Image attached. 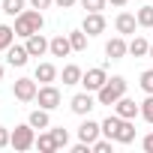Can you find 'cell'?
Instances as JSON below:
<instances>
[{"mask_svg": "<svg viewBox=\"0 0 153 153\" xmlns=\"http://www.w3.org/2000/svg\"><path fill=\"white\" fill-rule=\"evenodd\" d=\"M42 24H45V18H42L39 9H24L21 15H15V36H24L27 39V36L39 33Z\"/></svg>", "mask_w": 153, "mask_h": 153, "instance_id": "obj_1", "label": "cell"}, {"mask_svg": "<svg viewBox=\"0 0 153 153\" xmlns=\"http://www.w3.org/2000/svg\"><path fill=\"white\" fill-rule=\"evenodd\" d=\"M120 96H126V78H123V75H114V78H108V81L96 90L99 105H114Z\"/></svg>", "mask_w": 153, "mask_h": 153, "instance_id": "obj_2", "label": "cell"}, {"mask_svg": "<svg viewBox=\"0 0 153 153\" xmlns=\"http://www.w3.org/2000/svg\"><path fill=\"white\" fill-rule=\"evenodd\" d=\"M9 147H15L18 153H24V150L36 147V135H33V126H30V123H21V126H15V129H12V144H9Z\"/></svg>", "mask_w": 153, "mask_h": 153, "instance_id": "obj_3", "label": "cell"}, {"mask_svg": "<svg viewBox=\"0 0 153 153\" xmlns=\"http://www.w3.org/2000/svg\"><path fill=\"white\" fill-rule=\"evenodd\" d=\"M12 93H15V99H18V102H33V99H36V93H39L36 78H18V81H15V87H12Z\"/></svg>", "mask_w": 153, "mask_h": 153, "instance_id": "obj_4", "label": "cell"}, {"mask_svg": "<svg viewBox=\"0 0 153 153\" xmlns=\"http://www.w3.org/2000/svg\"><path fill=\"white\" fill-rule=\"evenodd\" d=\"M36 102H39V108L54 111V108L60 105V90H57L54 84H42V87H39V93H36Z\"/></svg>", "mask_w": 153, "mask_h": 153, "instance_id": "obj_5", "label": "cell"}, {"mask_svg": "<svg viewBox=\"0 0 153 153\" xmlns=\"http://www.w3.org/2000/svg\"><path fill=\"white\" fill-rule=\"evenodd\" d=\"M105 81H108V75H105V69H102V66L87 69V72L81 75V84H84V90H90V93H96V90H99Z\"/></svg>", "mask_w": 153, "mask_h": 153, "instance_id": "obj_6", "label": "cell"}, {"mask_svg": "<svg viewBox=\"0 0 153 153\" xmlns=\"http://www.w3.org/2000/svg\"><path fill=\"white\" fill-rule=\"evenodd\" d=\"M81 30H84L87 36H99V33H105V18H102V12H87Z\"/></svg>", "mask_w": 153, "mask_h": 153, "instance_id": "obj_7", "label": "cell"}, {"mask_svg": "<svg viewBox=\"0 0 153 153\" xmlns=\"http://www.w3.org/2000/svg\"><path fill=\"white\" fill-rule=\"evenodd\" d=\"M126 54H129V45L123 42V36H114V39L105 42V57L108 60H123Z\"/></svg>", "mask_w": 153, "mask_h": 153, "instance_id": "obj_8", "label": "cell"}, {"mask_svg": "<svg viewBox=\"0 0 153 153\" xmlns=\"http://www.w3.org/2000/svg\"><path fill=\"white\" fill-rule=\"evenodd\" d=\"M114 105H117V114L126 117V120H135V114H141V105H138L135 99H129V96H120Z\"/></svg>", "mask_w": 153, "mask_h": 153, "instance_id": "obj_9", "label": "cell"}, {"mask_svg": "<svg viewBox=\"0 0 153 153\" xmlns=\"http://www.w3.org/2000/svg\"><path fill=\"white\" fill-rule=\"evenodd\" d=\"M99 132H102V123H96V120H84V123L78 126V138L87 141L90 147H93V141L99 138Z\"/></svg>", "mask_w": 153, "mask_h": 153, "instance_id": "obj_10", "label": "cell"}, {"mask_svg": "<svg viewBox=\"0 0 153 153\" xmlns=\"http://www.w3.org/2000/svg\"><path fill=\"white\" fill-rule=\"evenodd\" d=\"M69 108H72L75 114H81V117H84V114L93 108V96H90V90H87V93H75L72 102H69Z\"/></svg>", "mask_w": 153, "mask_h": 153, "instance_id": "obj_11", "label": "cell"}, {"mask_svg": "<svg viewBox=\"0 0 153 153\" xmlns=\"http://www.w3.org/2000/svg\"><path fill=\"white\" fill-rule=\"evenodd\" d=\"M48 39L42 36V33H33V36H27V51H30V57H42L45 51H48Z\"/></svg>", "mask_w": 153, "mask_h": 153, "instance_id": "obj_12", "label": "cell"}, {"mask_svg": "<svg viewBox=\"0 0 153 153\" xmlns=\"http://www.w3.org/2000/svg\"><path fill=\"white\" fill-rule=\"evenodd\" d=\"M27 57H30L27 45H9V48H6V60H9V66H24Z\"/></svg>", "mask_w": 153, "mask_h": 153, "instance_id": "obj_13", "label": "cell"}, {"mask_svg": "<svg viewBox=\"0 0 153 153\" xmlns=\"http://www.w3.org/2000/svg\"><path fill=\"white\" fill-rule=\"evenodd\" d=\"M48 51H51V57H66L69 51H72V42H69V36H54L51 39V45H48Z\"/></svg>", "mask_w": 153, "mask_h": 153, "instance_id": "obj_14", "label": "cell"}, {"mask_svg": "<svg viewBox=\"0 0 153 153\" xmlns=\"http://www.w3.org/2000/svg\"><path fill=\"white\" fill-rule=\"evenodd\" d=\"M135 24H138V18L132 15V12H120L117 15V21H114V27H117V33H135Z\"/></svg>", "mask_w": 153, "mask_h": 153, "instance_id": "obj_15", "label": "cell"}, {"mask_svg": "<svg viewBox=\"0 0 153 153\" xmlns=\"http://www.w3.org/2000/svg\"><path fill=\"white\" fill-rule=\"evenodd\" d=\"M114 141L117 144H132L135 141V123L132 120H123L120 129H117V135H114Z\"/></svg>", "mask_w": 153, "mask_h": 153, "instance_id": "obj_16", "label": "cell"}, {"mask_svg": "<svg viewBox=\"0 0 153 153\" xmlns=\"http://www.w3.org/2000/svg\"><path fill=\"white\" fill-rule=\"evenodd\" d=\"M123 120H126V117H120V114H111V117H105V120H102V135L114 141V135H117V129H120V123H123Z\"/></svg>", "mask_w": 153, "mask_h": 153, "instance_id": "obj_17", "label": "cell"}, {"mask_svg": "<svg viewBox=\"0 0 153 153\" xmlns=\"http://www.w3.org/2000/svg\"><path fill=\"white\" fill-rule=\"evenodd\" d=\"M33 78H36V81H42V84H51V81L57 78V69H54V63H39Z\"/></svg>", "mask_w": 153, "mask_h": 153, "instance_id": "obj_18", "label": "cell"}, {"mask_svg": "<svg viewBox=\"0 0 153 153\" xmlns=\"http://www.w3.org/2000/svg\"><path fill=\"white\" fill-rule=\"evenodd\" d=\"M27 123H30L33 129H48V126H51V120H48V111H45V108H36V111H30Z\"/></svg>", "mask_w": 153, "mask_h": 153, "instance_id": "obj_19", "label": "cell"}, {"mask_svg": "<svg viewBox=\"0 0 153 153\" xmlns=\"http://www.w3.org/2000/svg\"><path fill=\"white\" fill-rule=\"evenodd\" d=\"M81 66H75V63H69V66H63V84H81Z\"/></svg>", "mask_w": 153, "mask_h": 153, "instance_id": "obj_20", "label": "cell"}, {"mask_svg": "<svg viewBox=\"0 0 153 153\" xmlns=\"http://www.w3.org/2000/svg\"><path fill=\"white\" fill-rule=\"evenodd\" d=\"M129 54H132V57H144V54H150V42H147L144 36H135V39L129 42Z\"/></svg>", "mask_w": 153, "mask_h": 153, "instance_id": "obj_21", "label": "cell"}, {"mask_svg": "<svg viewBox=\"0 0 153 153\" xmlns=\"http://www.w3.org/2000/svg\"><path fill=\"white\" fill-rule=\"evenodd\" d=\"M36 147H39V150H42V153H54V150H60V147H57V141H54V135H51V132H45V135H39V138H36Z\"/></svg>", "mask_w": 153, "mask_h": 153, "instance_id": "obj_22", "label": "cell"}, {"mask_svg": "<svg viewBox=\"0 0 153 153\" xmlns=\"http://www.w3.org/2000/svg\"><path fill=\"white\" fill-rule=\"evenodd\" d=\"M12 39H15V27L0 24V51H6V48L12 45Z\"/></svg>", "mask_w": 153, "mask_h": 153, "instance_id": "obj_23", "label": "cell"}, {"mask_svg": "<svg viewBox=\"0 0 153 153\" xmlns=\"http://www.w3.org/2000/svg\"><path fill=\"white\" fill-rule=\"evenodd\" d=\"M69 42H72V51H84L87 48V33L84 30H72L69 33Z\"/></svg>", "mask_w": 153, "mask_h": 153, "instance_id": "obj_24", "label": "cell"}, {"mask_svg": "<svg viewBox=\"0 0 153 153\" xmlns=\"http://www.w3.org/2000/svg\"><path fill=\"white\" fill-rule=\"evenodd\" d=\"M3 12L12 15V18L21 15V12H24V0H3Z\"/></svg>", "mask_w": 153, "mask_h": 153, "instance_id": "obj_25", "label": "cell"}, {"mask_svg": "<svg viewBox=\"0 0 153 153\" xmlns=\"http://www.w3.org/2000/svg\"><path fill=\"white\" fill-rule=\"evenodd\" d=\"M135 18H138V24H141V27H153V6H141Z\"/></svg>", "mask_w": 153, "mask_h": 153, "instance_id": "obj_26", "label": "cell"}, {"mask_svg": "<svg viewBox=\"0 0 153 153\" xmlns=\"http://www.w3.org/2000/svg\"><path fill=\"white\" fill-rule=\"evenodd\" d=\"M141 117L147 123H153V93H147V99L141 102Z\"/></svg>", "mask_w": 153, "mask_h": 153, "instance_id": "obj_27", "label": "cell"}, {"mask_svg": "<svg viewBox=\"0 0 153 153\" xmlns=\"http://www.w3.org/2000/svg\"><path fill=\"white\" fill-rule=\"evenodd\" d=\"M138 84H141L144 93H153V69H144V72H141V81H138Z\"/></svg>", "mask_w": 153, "mask_h": 153, "instance_id": "obj_28", "label": "cell"}, {"mask_svg": "<svg viewBox=\"0 0 153 153\" xmlns=\"http://www.w3.org/2000/svg\"><path fill=\"white\" fill-rule=\"evenodd\" d=\"M51 135H54V141H57V147H66V144H69V132H66L63 126H57V129H51Z\"/></svg>", "mask_w": 153, "mask_h": 153, "instance_id": "obj_29", "label": "cell"}, {"mask_svg": "<svg viewBox=\"0 0 153 153\" xmlns=\"http://www.w3.org/2000/svg\"><path fill=\"white\" fill-rule=\"evenodd\" d=\"M105 3H108V0H81V6H84L87 12H102Z\"/></svg>", "mask_w": 153, "mask_h": 153, "instance_id": "obj_30", "label": "cell"}, {"mask_svg": "<svg viewBox=\"0 0 153 153\" xmlns=\"http://www.w3.org/2000/svg\"><path fill=\"white\" fill-rule=\"evenodd\" d=\"M111 150V138H96L93 141V153H108Z\"/></svg>", "mask_w": 153, "mask_h": 153, "instance_id": "obj_31", "label": "cell"}, {"mask_svg": "<svg viewBox=\"0 0 153 153\" xmlns=\"http://www.w3.org/2000/svg\"><path fill=\"white\" fill-rule=\"evenodd\" d=\"M9 144H12V132L6 126H0V147H9Z\"/></svg>", "mask_w": 153, "mask_h": 153, "instance_id": "obj_32", "label": "cell"}, {"mask_svg": "<svg viewBox=\"0 0 153 153\" xmlns=\"http://www.w3.org/2000/svg\"><path fill=\"white\" fill-rule=\"evenodd\" d=\"M51 3H54V0H30V6H33V9H48Z\"/></svg>", "mask_w": 153, "mask_h": 153, "instance_id": "obj_33", "label": "cell"}, {"mask_svg": "<svg viewBox=\"0 0 153 153\" xmlns=\"http://www.w3.org/2000/svg\"><path fill=\"white\" fill-rule=\"evenodd\" d=\"M141 147H144L147 153H153V132H150V135H144V141H141Z\"/></svg>", "mask_w": 153, "mask_h": 153, "instance_id": "obj_34", "label": "cell"}, {"mask_svg": "<svg viewBox=\"0 0 153 153\" xmlns=\"http://www.w3.org/2000/svg\"><path fill=\"white\" fill-rule=\"evenodd\" d=\"M54 3H57L60 9H69V6H75V3H78V0H54Z\"/></svg>", "mask_w": 153, "mask_h": 153, "instance_id": "obj_35", "label": "cell"}, {"mask_svg": "<svg viewBox=\"0 0 153 153\" xmlns=\"http://www.w3.org/2000/svg\"><path fill=\"white\" fill-rule=\"evenodd\" d=\"M111 3H114V6H126V0H111Z\"/></svg>", "mask_w": 153, "mask_h": 153, "instance_id": "obj_36", "label": "cell"}, {"mask_svg": "<svg viewBox=\"0 0 153 153\" xmlns=\"http://www.w3.org/2000/svg\"><path fill=\"white\" fill-rule=\"evenodd\" d=\"M0 81H3V63H0Z\"/></svg>", "mask_w": 153, "mask_h": 153, "instance_id": "obj_37", "label": "cell"}, {"mask_svg": "<svg viewBox=\"0 0 153 153\" xmlns=\"http://www.w3.org/2000/svg\"><path fill=\"white\" fill-rule=\"evenodd\" d=\"M150 57H153V45H150Z\"/></svg>", "mask_w": 153, "mask_h": 153, "instance_id": "obj_38", "label": "cell"}]
</instances>
